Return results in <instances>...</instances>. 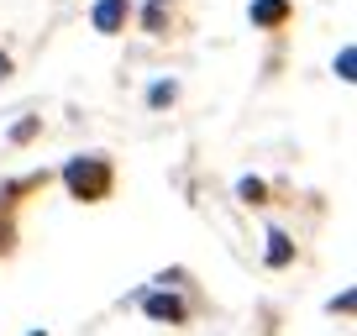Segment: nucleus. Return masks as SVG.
Wrapping results in <instances>:
<instances>
[{
    "mask_svg": "<svg viewBox=\"0 0 357 336\" xmlns=\"http://www.w3.org/2000/svg\"><path fill=\"white\" fill-rule=\"evenodd\" d=\"M126 0H100V6H95V32H121L126 26Z\"/></svg>",
    "mask_w": 357,
    "mask_h": 336,
    "instance_id": "nucleus-3",
    "label": "nucleus"
},
{
    "mask_svg": "<svg viewBox=\"0 0 357 336\" xmlns=\"http://www.w3.org/2000/svg\"><path fill=\"white\" fill-rule=\"evenodd\" d=\"M142 310L153 315V321H168V326H178V321H184V315H190V310H184V300H178V294H147V300H142Z\"/></svg>",
    "mask_w": 357,
    "mask_h": 336,
    "instance_id": "nucleus-2",
    "label": "nucleus"
},
{
    "mask_svg": "<svg viewBox=\"0 0 357 336\" xmlns=\"http://www.w3.org/2000/svg\"><path fill=\"white\" fill-rule=\"evenodd\" d=\"M153 6H163V0H153Z\"/></svg>",
    "mask_w": 357,
    "mask_h": 336,
    "instance_id": "nucleus-11",
    "label": "nucleus"
},
{
    "mask_svg": "<svg viewBox=\"0 0 357 336\" xmlns=\"http://www.w3.org/2000/svg\"><path fill=\"white\" fill-rule=\"evenodd\" d=\"M111 163L105 158H68V168H63V184H68V194L74 200H105L111 194Z\"/></svg>",
    "mask_w": 357,
    "mask_h": 336,
    "instance_id": "nucleus-1",
    "label": "nucleus"
},
{
    "mask_svg": "<svg viewBox=\"0 0 357 336\" xmlns=\"http://www.w3.org/2000/svg\"><path fill=\"white\" fill-rule=\"evenodd\" d=\"M0 79H11V58L6 53H0Z\"/></svg>",
    "mask_w": 357,
    "mask_h": 336,
    "instance_id": "nucleus-10",
    "label": "nucleus"
},
{
    "mask_svg": "<svg viewBox=\"0 0 357 336\" xmlns=\"http://www.w3.org/2000/svg\"><path fill=\"white\" fill-rule=\"evenodd\" d=\"M6 247H11V226L0 221V252H6Z\"/></svg>",
    "mask_w": 357,
    "mask_h": 336,
    "instance_id": "nucleus-9",
    "label": "nucleus"
},
{
    "mask_svg": "<svg viewBox=\"0 0 357 336\" xmlns=\"http://www.w3.org/2000/svg\"><path fill=\"white\" fill-rule=\"evenodd\" d=\"M289 252H294L289 236H284V231H268V263H273V268H284V263H289Z\"/></svg>",
    "mask_w": 357,
    "mask_h": 336,
    "instance_id": "nucleus-5",
    "label": "nucleus"
},
{
    "mask_svg": "<svg viewBox=\"0 0 357 336\" xmlns=\"http://www.w3.org/2000/svg\"><path fill=\"white\" fill-rule=\"evenodd\" d=\"M236 194H242L247 205H257V200H263V179H242V190H236Z\"/></svg>",
    "mask_w": 357,
    "mask_h": 336,
    "instance_id": "nucleus-6",
    "label": "nucleus"
},
{
    "mask_svg": "<svg viewBox=\"0 0 357 336\" xmlns=\"http://www.w3.org/2000/svg\"><path fill=\"white\" fill-rule=\"evenodd\" d=\"M174 84H153V90H147V100H153V105H168V100H174Z\"/></svg>",
    "mask_w": 357,
    "mask_h": 336,
    "instance_id": "nucleus-8",
    "label": "nucleus"
},
{
    "mask_svg": "<svg viewBox=\"0 0 357 336\" xmlns=\"http://www.w3.org/2000/svg\"><path fill=\"white\" fill-rule=\"evenodd\" d=\"M252 22H257V26L289 22V0H252Z\"/></svg>",
    "mask_w": 357,
    "mask_h": 336,
    "instance_id": "nucleus-4",
    "label": "nucleus"
},
{
    "mask_svg": "<svg viewBox=\"0 0 357 336\" xmlns=\"http://www.w3.org/2000/svg\"><path fill=\"white\" fill-rule=\"evenodd\" d=\"M352 68H357V53H352V47H342V58H336V74L352 79Z\"/></svg>",
    "mask_w": 357,
    "mask_h": 336,
    "instance_id": "nucleus-7",
    "label": "nucleus"
},
{
    "mask_svg": "<svg viewBox=\"0 0 357 336\" xmlns=\"http://www.w3.org/2000/svg\"><path fill=\"white\" fill-rule=\"evenodd\" d=\"M32 336H43V331H32Z\"/></svg>",
    "mask_w": 357,
    "mask_h": 336,
    "instance_id": "nucleus-12",
    "label": "nucleus"
}]
</instances>
